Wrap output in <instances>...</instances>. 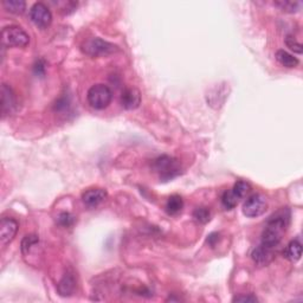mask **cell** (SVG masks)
Here are the masks:
<instances>
[{"label": "cell", "instance_id": "obj_15", "mask_svg": "<svg viewBox=\"0 0 303 303\" xmlns=\"http://www.w3.org/2000/svg\"><path fill=\"white\" fill-rule=\"evenodd\" d=\"M182 207H184V200L180 195L178 194H173L167 199V203H166V212H167L169 216H175L179 212H181Z\"/></svg>", "mask_w": 303, "mask_h": 303}, {"label": "cell", "instance_id": "obj_24", "mask_svg": "<svg viewBox=\"0 0 303 303\" xmlns=\"http://www.w3.org/2000/svg\"><path fill=\"white\" fill-rule=\"evenodd\" d=\"M57 221L61 226L70 227L74 225L75 217L69 212H62V213H60V216L57 217Z\"/></svg>", "mask_w": 303, "mask_h": 303}, {"label": "cell", "instance_id": "obj_8", "mask_svg": "<svg viewBox=\"0 0 303 303\" xmlns=\"http://www.w3.org/2000/svg\"><path fill=\"white\" fill-rule=\"evenodd\" d=\"M19 224L13 218H3L0 221V242L2 245H8L15 239L16 234L18 232Z\"/></svg>", "mask_w": 303, "mask_h": 303}, {"label": "cell", "instance_id": "obj_22", "mask_svg": "<svg viewBox=\"0 0 303 303\" xmlns=\"http://www.w3.org/2000/svg\"><path fill=\"white\" fill-rule=\"evenodd\" d=\"M193 218L198 223L206 224L211 219V212L207 207H197L193 211Z\"/></svg>", "mask_w": 303, "mask_h": 303}, {"label": "cell", "instance_id": "obj_13", "mask_svg": "<svg viewBox=\"0 0 303 303\" xmlns=\"http://www.w3.org/2000/svg\"><path fill=\"white\" fill-rule=\"evenodd\" d=\"M273 255H275V251L273 250H270L268 247L259 245L256 246L253 249V251L251 253V258L256 264H258L260 266L263 265H268L270 262L273 259Z\"/></svg>", "mask_w": 303, "mask_h": 303}, {"label": "cell", "instance_id": "obj_17", "mask_svg": "<svg viewBox=\"0 0 303 303\" xmlns=\"http://www.w3.org/2000/svg\"><path fill=\"white\" fill-rule=\"evenodd\" d=\"M231 192H232L234 197L240 201L250 194V192H251V185H250L247 181L239 180L233 185V187L231 188Z\"/></svg>", "mask_w": 303, "mask_h": 303}, {"label": "cell", "instance_id": "obj_16", "mask_svg": "<svg viewBox=\"0 0 303 303\" xmlns=\"http://www.w3.org/2000/svg\"><path fill=\"white\" fill-rule=\"evenodd\" d=\"M276 60H277L279 64L285 68H289V69L296 68L299 64L298 58L294 57L291 54H289L285 50H278L276 52Z\"/></svg>", "mask_w": 303, "mask_h": 303}, {"label": "cell", "instance_id": "obj_28", "mask_svg": "<svg viewBox=\"0 0 303 303\" xmlns=\"http://www.w3.org/2000/svg\"><path fill=\"white\" fill-rule=\"evenodd\" d=\"M206 242H207V244L208 245H210L211 247H214L216 246V244L219 242V233L218 232H212V233H210L207 236V239H206Z\"/></svg>", "mask_w": 303, "mask_h": 303}, {"label": "cell", "instance_id": "obj_1", "mask_svg": "<svg viewBox=\"0 0 303 303\" xmlns=\"http://www.w3.org/2000/svg\"><path fill=\"white\" fill-rule=\"evenodd\" d=\"M290 219L291 211L288 207L279 208L278 211L271 214L266 220L264 230H263L260 245L275 251L290 225Z\"/></svg>", "mask_w": 303, "mask_h": 303}, {"label": "cell", "instance_id": "obj_4", "mask_svg": "<svg viewBox=\"0 0 303 303\" xmlns=\"http://www.w3.org/2000/svg\"><path fill=\"white\" fill-rule=\"evenodd\" d=\"M88 103L94 109L102 110L109 106L113 100V91L108 86L104 84H95L88 90Z\"/></svg>", "mask_w": 303, "mask_h": 303}, {"label": "cell", "instance_id": "obj_2", "mask_svg": "<svg viewBox=\"0 0 303 303\" xmlns=\"http://www.w3.org/2000/svg\"><path fill=\"white\" fill-rule=\"evenodd\" d=\"M153 169L161 180H171L181 173V165L178 159L169 155H161L153 161Z\"/></svg>", "mask_w": 303, "mask_h": 303}, {"label": "cell", "instance_id": "obj_10", "mask_svg": "<svg viewBox=\"0 0 303 303\" xmlns=\"http://www.w3.org/2000/svg\"><path fill=\"white\" fill-rule=\"evenodd\" d=\"M107 197H108V193L103 188H90L82 194V201L87 207L94 208L102 204L107 199Z\"/></svg>", "mask_w": 303, "mask_h": 303}, {"label": "cell", "instance_id": "obj_19", "mask_svg": "<svg viewBox=\"0 0 303 303\" xmlns=\"http://www.w3.org/2000/svg\"><path fill=\"white\" fill-rule=\"evenodd\" d=\"M273 5L279 10H282L283 12L286 13H296L302 9V2H275Z\"/></svg>", "mask_w": 303, "mask_h": 303}, {"label": "cell", "instance_id": "obj_6", "mask_svg": "<svg viewBox=\"0 0 303 303\" xmlns=\"http://www.w3.org/2000/svg\"><path fill=\"white\" fill-rule=\"evenodd\" d=\"M266 207H268V203L264 195L255 193L247 197L243 205V213L247 218H256L262 216L266 211Z\"/></svg>", "mask_w": 303, "mask_h": 303}, {"label": "cell", "instance_id": "obj_14", "mask_svg": "<svg viewBox=\"0 0 303 303\" xmlns=\"http://www.w3.org/2000/svg\"><path fill=\"white\" fill-rule=\"evenodd\" d=\"M283 255H284L286 259L290 260V262H292V263L297 262V260L301 259L302 244H301V240H299V238L291 240V242L286 245L284 251H283Z\"/></svg>", "mask_w": 303, "mask_h": 303}, {"label": "cell", "instance_id": "obj_7", "mask_svg": "<svg viewBox=\"0 0 303 303\" xmlns=\"http://www.w3.org/2000/svg\"><path fill=\"white\" fill-rule=\"evenodd\" d=\"M30 18L36 26L47 29L52 23V13L43 3H36L30 10Z\"/></svg>", "mask_w": 303, "mask_h": 303}, {"label": "cell", "instance_id": "obj_18", "mask_svg": "<svg viewBox=\"0 0 303 303\" xmlns=\"http://www.w3.org/2000/svg\"><path fill=\"white\" fill-rule=\"evenodd\" d=\"M3 6L6 11L13 15H23L26 10V3L23 0H4Z\"/></svg>", "mask_w": 303, "mask_h": 303}, {"label": "cell", "instance_id": "obj_12", "mask_svg": "<svg viewBox=\"0 0 303 303\" xmlns=\"http://www.w3.org/2000/svg\"><path fill=\"white\" fill-rule=\"evenodd\" d=\"M141 103V94L136 88H127L121 95V104L127 110H134Z\"/></svg>", "mask_w": 303, "mask_h": 303}, {"label": "cell", "instance_id": "obj_9", "mask_svg": "<svg viewBox=\"0 0 303 303\" xmlns=\"http://www.w3.org/2000/svg\"><path fill=\"white\" fill-rule=\"evenodd\" d=\"M17 109V99H16L15 93L9 87L8 84H3L2 86V113L3 116L11 115Z\"/></svg>", "mask_w": 303, "mask_h": 303}, {"label": "cell", "instance_id": "obj_21", "mask_svg": "<svg viewBox=\"0 0 303 303\" xmlns=\"http://www.w3.org/2000/svg\"><path fill=\"white\" fill-rule=\"evenodd\" d=\"M221 204H223L224 208L226 210H232L239 204V200L234 197V194L231 192V190L225 191L221 195Z\"/></svg>", "mask_w": 303, "mask_h": 303}, {"label": "cell", "instance_id": "obj_11", "mask_svg": "<svg viewBox=\"0 0 303 303\" xmlns=\"http://www.w3.org/2000/svg\"><path fill=\"white\" fill-rule=\"evenodd\" d=\"M77 286V282H76V276H75V272L73 270H68L67 272L64 273L63 278L61 279L60 283L57 285V290L60 292L61 296H71L76 290Z\"/></svg>", "mask_w": 303, "mask_h": 303}, {"label": "cell", "instance_id": "obj_23", "mask_svg": "<svg viewBox=\"0 0 303 303\" xmlns=\"http://www.w3.org/2000/svg\"><path fill=\"white\" fill-rule=\"evenodd\" d=\"M285 44H286V47L290 49L291 51H294L298 55H302L303 45L299 43V42L296 41V38L294 37V36H291V35L286 36V37H285Z\"/></svg>", "mask_w": 303, "mask_h": 303}, {"label": "cell", "instance_id": "obj_25", "mask_svg": "<svg viewBox=\"0 0 303 303\" xmlns=\"http://www.w3.org/2000/svg\"><path fill=\"white\" fill-rule=\"evenodd\" d=\"M45 69H47V64H45V62L43 60H39L36 62L34 70H35V74L37 75V76L43 77L45 75Z\"/></svg>", "mask_w": 303, "mask_h": 303}, {"label": "cell", "instance_id": "obj_20", "mask_svg": "<svg viewBox=\"0 0 303 303\" xmlns=\"http://www.w3.org/2000/svg\"><path fill=\"white\" fill-rule=\"evenodd\" d=\"M39 243L38 236L36 234H28L24 237V239L22 240V252L23 255L26 256L29 255V252L31 251V249H34L35 246H37Z\"/></svg>", "mask_w": 303, "mask_h": 303}, {"label": "cell", "instance_id": "obj_3", "mask_svg": "<svg viewBox=\"0 0 303 303\" xmlns=\"http://www.w3.org/2000/svg\"><path fill=\"white\" fill-rule=\"evenodd\" d=\"M30 43V37L21 26H6L2 31L3 48H25Z\"/></svg>", "mask_w": 303, "mask_h": 303}, {"label": "cell", "instance_id": "obj_26", "mask_svg": "<svg viewBox=\"0 0 303 303\" xmlns=\"http://www.w3.org/2000/svg\"><path fill=\"white\" fill-rule=\"evenodd\" d=\"M70 107V101L68 97H61L60 100L57 101L56 104H55V109L58 110V112H62V110L68 109Z\"/></svg>", "mask_w": 303, "mask_h": 303}, {"label": "cell", "instance_id": "obj_5", "mask_svg": "<svg viewBox=\"0 0 303 303\" xmlns=\"http://www.w3.org/2000/svg\"><path fill=\"white\" fill-rule=\"evenodd\" d=\"M82 50L90 57H103L115 54L119 51V48L101 38H90L82 45Z\"/></svg>", "mask_w": 303, "mask_h": 303}, {"label": "cell", "instance_id": "obj_27", "mask_svg": "<svg viewBox=\"0 0 303 303\" xmlns=\"http://www.w3.org/2000/svg\"><path fill=\"white\" fill-rule=\"evenodd\" d=\"M257 301H258V298L251 294L239 295V296H236V297L233 298V302H257Z\"/></svg>", "mask_w": 303, "mask_h": 303}]
</instances>
